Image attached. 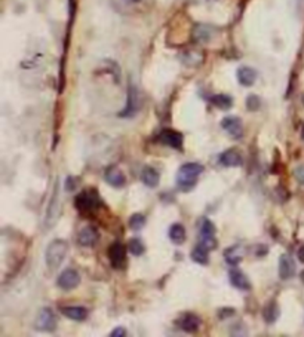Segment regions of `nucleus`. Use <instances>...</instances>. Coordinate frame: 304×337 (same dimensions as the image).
Returning a JSON list of instances; mask_svg holds the SVG:
<instances>
[{
  "mask_svg": "<svg viewBox=\"0 0 304 337\" xmlns=\"http://www.w3.org/2000/svg\"><path fill=\"white\" fill-rule=\"evenodd\" d=\"M67 253H68V244L65 242V241L64 239H54L45 251L46 266H48L51 271H57L62 264Z\"/></svg>",
  "mask_w": 304,
  "mask_h": 337,
  "instance_id": "f257e3e1",
  "label": "nucleus"
},
{
  "mask_svg": "<svg viewBox=\"0 0 304 337\" xmlns=\"http://www.w3.org/2000/svg\"><path fill=\"white\" fill-rule=\"evenodd\" d=\"M203 173V166L200 163L196 162H189V163H184L180 166L178 174H177V184L182 189V190H190L199 176Z\"/></svg>",
  "mask_w": 304,
  "mask_h": 337,
  "instance_id": "f03ea898",
  "label": "nucleus"
},
{
  "mask_svg": "<svg viewBox=\"0 0 304 337\" xmlns=\"http://www.w3.org/2000/svg\"><path fill=\"white\" fill-rule=\"evenodd\" d=\"M60 211H61V207H60V183L57 180L55 184H54L51 199L48 202V207H46V212H45L43 226H45L46 230L52 229L57 225L58 217H60Z\"/></svg>",
  "mask_w": 304,
  "mask_h": 337,
  "instance_id": "7ed1b4c3",
  "label": "nucleus"
},
{
  "mask_svg": "<svg viewBox=\"0 0 304 337\" xmlns=\"http://www.w3.org/2000/svg\"><path fill=\"white\" fill-rule=\"evenodd\" d=\"M141 107V101H139V92L135 88V85L129 83L128 86V98H126V106L125 109L119 113L121 117H132L137 114V112Z\"/></svg>",
  "mask_w": 304,
  "mask_h": 337,
  "instance_id": "20e7f679",
  "label": "nucleus"
},
{
  "mask_svg": "<svg viewBox=\"0 0 304 337\" xmlns=\"http://www.w3.org/2000/svg\"><path fill=\"white\" fill-rule=\"evenodd\" d=\"M36 328L39 331H55L57 328V317L54 314V310L49 307H45L39 312V315L36 318Z\"/></svg>",
  "mask_w": 304,
  "mask_h": 337,
  "instance_id": "39448f33",
  "label": "nucleus"
},
{
  "mask_svg": "<svg viewBox=\"0 0 304 337\" xmlns=\"http://www.w3.org/2000/svg\"><path fill=\"white\" fill-rule=\"evenodd\" d=\"M79 284H80V275L75 269H65L58 276V287L65 291L75 290V288L79 287Z\"/></svg>",
  "mask_w": 304,
  "mask_h": 337,
  "instance_id": "423d86ee",
  "label": "nucleus"
},
{
  "mask_svg": "<svg viewBox=\"0 0 304 337\" xmlns=\"http://www.w3.org/2000/svg\"><path fill=\"white\" fill-rule=\"evenodd\" d=\"M215 226L211 223V220L203 219L200 223V245L206 247L208 250L215 248Z\"/></svg>",
  "mask_w": 304,
  "mask_h": 337,
  "instance_id": "0eeeda50",
  "label": "nucleus"
},
{
  "mask_svg": "<svg viewBox=\"0 0 304 337\" xmlns=\"http://www.w3.org/2000/svg\"><path fill=\"white\" fill-rule=\"evenodd\" d=\"M221 128L231 135L233 138H241L243 134V127H242V120L236 116H227L221 120Z\"/></svg>",
  "mask_w": 304,
  "mask_h": 337,
  "instance_id": "6e6552de",
  "label": "nucleus"
},
{
  "mask_svg": "<svg viewBox=\"0 0 304 337\" xmlns=\"http://www.w3.org/2000/svg\"><path fill=\"white\" fill-rule=\"evenodd\" d=\"M75 205L79 211L86 212V211H91L98 205V198L93 192H82V193H79L76 196Z\"/></svg>",
  "mask_w": 304,
  "mask_h": 337,
  "instance_id": "1a4fd4ad",
  "label": "nucleus"
},
{
  "mask_svg": "<svg viewBox=\"0 0 304 337\" xmlns=\"http://www.w3.org/2000/svg\"><path fill=\"white\" fill-rule=\"evenodd\" d=\"M108 258L113 268L121 269L126 261V248L121 242H114L108 248Z\"/></svg>",
  "mask_w": 304,
  "mask_h": 337,
  "instance_id": "9d476101",
  "label": "nucleus"
},
{
  "mask_svg": "<svg viewBox=\"0 0 304 337\" xmlns=\"http://www.w3.org/2000/svg\"><path fill=\"white\" fill-rule=\"evenodd\" d=\"M295 275V263L289 254H282L279 258V276L280 279H291Z\"/></svg>",
  "mask_w": 304,
  "mask_h": 337,
  "instance_id": "9b49d317",
  "label": "nucleus"
},
{
  "mask_svg": "<svg viewBox=\"0 0 304 337\" xmlns=\"http://www.w3.org/2000/svg\"><path fill=\"white\" fill-rule=\"evenodd\" d=\"M104 178L113 187H122L125 184V181H126L122 170H121V168H118V166H114V165L110 166V168H107L106 173H104Z\"/></svg>",
  "mask_w": 304,
  "mask_h": 337,
  "instance_id": "f8f14e48",
  "label": "nucleus"
},
{
  "mask_svg": "<svg viewBox=\"0 0 304 337\" xmlns=\"http://www.w3.org/2000/svg\"><path fill=\"white\" fill-rule=\"evenodd\" d=\"M228 279H230L231 285L235 287V288H238V290L246 291V290H249V288H251V282H249L248 276L242 271H239V269H231L228 272Z\"/></svg>",
  "mask_w": 304,
  "mask_h": 337,
  "instance_id": "ddd939ff",
  "label": "nucleus"
},
{
  "mask_svg": "<svg viewBox=\"0 0 304 337\" xmlns=\"http://www.w3.org/2000/svg\"><path fill=\"white\" fill-rule=\"evenodd\" d=\"M160 141L172 149H181L182 147V135L177 131H172V129L163 131L160 135Z\"/></svg>",
  "mask_w": 304,
  "mask_h": 337,
  "instance_id": "4468645a",
  "label": "nucleus"
},
{
  "mask_svg": "<svg viewBox=\"0 0 304 337\" xmlns=\"http://www.w3.org/2000/svg\"><path fill=\"white\" fill-rule=\"evenodd\" d=\"M77 241L82 247H92L98 241V232L91 226H86L79 232Z\"/></svg>",
  "mask_w": 304,
  "mask_h": 337,
  "instance_id": "2eb2a0df",
  "label": "nucleus"
},
{
  "mask_svg": "<svg viewBox=\"0 0 304 337\" xmlns=\"http://www.w3.org/2000/svg\"><path fill=\"white\" fill-rule=\"evenodd\" d=\"M220 163L223 166H228V168H235V166H241L243 159L242 156L236 152V150H226L220 155Z\"/></svg>",
  "mask_w": 304,
  "mask_h": 337,
  "instance_id": "dca6fc26",
  "label": "nucleus"
},
{
  "mask_svg": "<svg viewBox=\"0 0 304 337\" xmlns=\"http://www.w3.org/2000/svg\"><path fill=\"white\" fill-rule=\"evenodd\" d=\"M61 314L73 321H83L88 317V310L82 306H65L61 309Z\"/></svg>",
  "mask_w": 304,
  "mask_h": 337,
  "instance_id": "f3484780",
  "label": "nucleus"
},
{
  "mask_svg": "<svg viewBox=\"0 0 304 337\" xmlns=\"http://www.w3.org/2000/svg\"><path fill=\"white\" fill-rule=\"evenodd\" d=\"M238 80L242 86H252L257 80V71L251 67H241L238 70Z\"/></svg>",
  "mask_w": 304,
  "mask_h": 337,
  "instance_id": "a211bd4d",
  "label": "nucleus"
},
{
  "mask_svg": "<svg viewBox=\"0 0 304 337\" xmlns=\"http://www.w3.org/2000/svg\"><path fill=\"white\" fill-rule=\"evenodd\" d=\"M178 324H180V327H181L182 331H185V333H195L200 327V320H199V317L189 314V315L182 317Z\"/></svg>",
  "mask_w": 304,
  "mask_h": 337,
  "instance_id": "6ab92c4d",
  "label": "nucleus"
},
{
  "mask_svg": "<svg viewBox=\"0 0 304 337\" xmlns=\"http://www.w3.org/2000/svg\"><path fill=\"white\" fill-rule=\"evenodd\" d=\"M141 180L147 187H156L159 184V181H160V176H159V173L154 170V168L146 166L143 170V173H141Z\"/></svg>",
  "mask_w": 304,
  "mask_h": 337,
  "instance_id": "aec40b11",
  "label": "nucleus"
},
{
  "mask_svg": "<svg viewBox=\"0 0 304 337\" xmlns=\"http://www.w3.org/2000/svg\"><path fill=\"white\" fill-rule=\"evenodd\" d=\"M168 235H169V239L172 241L174 244H177V245L182 244L184 241H185V229H184V226L180 225V223L172 225V226L169 227Z\"/></svg>",
  "mask_w": 304,
  "mask_h": 337,
  "instance_id": "412c9836",
  "label": "nucleus"
},
{
  "mask_svg": "<svg viewBox=\"0 0 304 337\" xmlns=\"http://www.w3.org/2000/svg\"><path fill=\"white\" fill-rule=\"evenodd\" d=\"M263 315H264L266 322H269V324L276 322V321H277V318H279V315H280V310H279L277 303H276V302H270V303L264 307Z\"/></svg>",
  "mask_w": 304,
  "mask_h": 337,
  "instance_id": "4be33fe9",
  "label": "nucleus"
},
{
  "mask_svg": "<svg viewBox=\"0 0 304 337\" xmlns=\"http://www.w3.org/2000/svg\"><path fill=\"white\" fill-rule=\"evenodd\" d=\"M224 258L228 264H231V266H235V264H238L241 260H242V253H241V248L239 247H230L224 251Z\"/></svg>",
  "mask_w": 304,
  "mask_h": 337,
  "instance_id": "5701e85b",
  "label": "nucleus"
},
{
  "mask_svg": "<svg viewBox=\"0 0 304 337\" xmlns=\"http://www.w3.org/2000/svg\"><path fill=\"white\" fill-rule=\"evenodd\" d=\"M192 258L199 264H208V261H209V250L206 247H203V245H198L192 251Z\"/></svg>",
  "mask_w": 304,
  "mask_h": 337,
  "instance_id": "b1692460",
  "label": "nucleus"
},
{
  "mask_svg": "<svg viewBox=\"0 0 304 337\" xmlns=\"http://www.w3.org/2000/svg\"><path fill=\"white\" fill-rule=\"evenodd\" d=\"M211 101H213V104L215 107L223 109V110H227V109H230L233 106V100L228 97V95H226V94H217V95H214V97L211 98Z\"/></svg>",
  "mask_w": 304,
  "mask_h": 337,
  "instance_id": "393cba45",
  "label": "nucleus"
},
{
  "mask_svg": "<svg viewBox=\"0 0 304 337\" xmlns=\"http://www.w3.org/2000/svg\"><path fill=\"white\" fill-rule=\"evenodd\" d=\"M128 250H129V253H131L132 256H141V254L144 253L146 248H144V244L141 242V241L137 239V238H134V239L129 241Z\"/></svg>",
  "mask_w": 304,
  "mask_h": 337,
  "instance_id": "a878e982",
  "label": "nucleus"
},
{
  "mask_svg": "<svg viewBox=\"0 0 304 337\" xmlns=\"http://www.w3.org/2000/svg\"><path fill=\"white\" fill-rule=\"evenodd\" d=\"M146 225V217L143 214H134L129 219V227L132 230H141Z\"/></svg>",
  "mask_w": 304,
  "mask_h": 337,
  "instance_id": "bb28decb",
  "label": "nucleus"
},
{
  "mask_svg": "<svg viewBox=\"0 0 304 337\" xmlns=\"http://www.w3.org/2000/svg\"><path fill=\"white\" fill-rule=\"evenodd\" d=\"M209 37H211V30H209L206 26H199L196 30H195V39L198 42H206L209 40Z\"/></svg>",
  "mask_w": 304,
  "mask_h": 337,
  "instance_id": "cd10ccee",
  "label": "nucleus"
},
{
  "mask_svg": "<svg viewBox=\"0 0 304 337\" xmlns=\"http://www.w3.org/2000/svg\"><path fill=\"white\" fill-rule=\"evenodd\" d=\"M260 104L261 103H260L258 97H255V95H249V97L246 98V107H248V110H252V112L258 110Z\"/></svg>",
  "mask_w": 304,
  "mask_h": 337,
  "instance_id": "c85d7f7f",
  "label": "nucleus"
},
{
  "mask_svg": "<svg viewBox=\"0 0 304 337\" xmlns=\"http://www.w3.org/2000/svg\"><path fill=\"white\" fill-rule=\"evenodd\" d=\"M294 176H295V178H297V181H298V183L304 184V165H300V166H297V168H295Z\"/></svg>",
  "mask_w": 304,
  "mask_h": 337,
  "instance_id": "c756f323",
  "label": "nucleus"
},
{
  "mask_svg": "<svg viewBox=\"0 0 304 337\" xmlns=\"http://www.w3.org/2000/svg\"><path fill=\"white\" fill-rule=\"evenodd\" d=\"M110 336L111 337H118V336H126V331H125V328L123 327H118V328H114L111 333H110Z\"/></svg>",
  "mask_w": 304,
  "mask_h": 337,
  "instance_id": "7c9ffc66",
  "label": "nucleus"
},
{
  "mask_svg": "<svg viewBox=\"0 0 304 337\" xmlns=\"http://www.w3.org/2000/svg\"><path fill=\"white\" fill-rule=\"evenodd\" d=\"M297 256H298V260H300L301 263H304V245H301V247L298 248Z\"/></svg>",
  "mask_w": 304,
  "mask_h": 337,
  "instance_id": "2f4dec72",
  "label": "nucleus"
},
{
  "mask_svg": "<svg viewBox=\"0 0 304 337\" xmlns=\"http://www.w3.org/2000/svg\"><path fill=\"white\" fill-rule=\"evenodd\" d=\"M301 140L304 141V124H303V128H301Z\"/></svg>",
  "mask_w": 304,
  "mask_h": 337,
  "instance_id": "473e14b6",
  "label": "nucleus"
},
{
  "mask_svg": "<svg viewBox=\"0 0 304 337\" xmlns=\"http://www.w3.org/2000/svg\"><path fill=\"white\" fill-rule=\"evenodd\" d=\"M128 2H134L135 3V2H139V0H128Z\"/></svg>",
  "mask_w": 304,
  "mask_h": 337,
  "instance_id": "72a5a7b5",
  "label": "nucleus"
}]
</instances>
